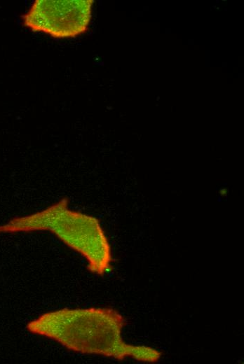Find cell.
<instances>
[{"mask_svg":"<svg viewBox=\"0 0 244 364\" xmlns=\"http://www.w3.org/2000/svg\"><path fill=\"white\" fill-rule=\"evenodd\" d=\"M41 231L53 234L85 258L90 272L102 276L111 270V247L100 220L70 209L67 198L0 225V234Z\"/></svg>","mask_w":244,"mask_h":364,"instance_id":"cell-2","label":"cell"},{"mask_svg":"<svg viewBox=\"0 0 244 364\" xmlns=\"http://www.w3.org/2000/svg\"><path fill=\"white\" fill-rule=\"evenodd\" d=\"M125 326L124 316L113 308H63L41 314L29 321L26 329L77 353L118 360L130 358L142 363L158 362L162 356L158 350L124 341Z\"/></svg>","mask_w":244,"mask_h":364,"instance_id":"cell-1","label":"cell"},{"mask_svg":"<svg viewBox=\"0 0 244 364\" xmlns=\"http://www.w3.org/2000/svg\"><path fill=\"white\" fill-rule=\"evenodd\" d=\"M94 0H35L22 15V24L34 32L55 38H75L86 33Z\"/></svg>","mask_w":244,"mask_h":364,"instance_id":"cell-3","label":"cell"}]
</instances>
